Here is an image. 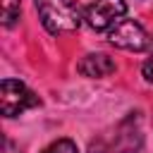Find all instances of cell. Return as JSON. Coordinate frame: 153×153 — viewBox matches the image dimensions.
<instances>
[{
	"label": "cell",
	"mask_w": 153,
	"mask_h": 153,
	"mask_svg": "<svg viewBox=\"0 0 153 153\" xmlns=\"http://www.w3.org/2000/svg\"><path fill=\"white\" fill-rule=\"evenodd\" d=\"M143 143V134L139 127V117L129 115L122 120L112 134H105L98 143H93V153H139Z\"/></svg>",
	"instance_id": "2"
},
{
	"label": "cell",
	"mask_w": 153,
	"mask_h": 153,
	"mask_svg": "<svg viewBox=\"0 0 153 153\" xmlns=\"http://www.w3.org/2000/svg\"><path fill=\"white\" fill-rule=\"evenodd\" d=\"M41 24L50 33H69L81 24V10L74 0H36Z\"/></svg>",
	"instance_id": "1"
},
{
	"label": "cell",
	"mask_w": 153,
	"mask_h": 153,
	"mask_svg": "<svg viewBox=\"0 0 153 153\" xmlns=\"http://www.w3.org/2000/svg\"><path fill=\"white\" fill-rule=\"evenodd\" d=\"M124 14H127L124 0H93L84 12V22L93 31H110Z\"/></svg>",
	"instance_id": "5"
},
{
	"label": "cell",
	"mask_w": 153,
	"mask_h": 153,
	"mask_svg": "<svg viewBox=\"0 0 153 153\" xmlns=\"http://www.w3.org/2000/svg\"><path fill=\"white\" fill-rule=\"evenodd\" d=\"M43 153H79V151H76V146H74V141H69V139H57V141H53Z\"/></svg>",
	"instance_id": "8"
},
{
	"label": "cell",
	"mask_w": 153,
	"mask_h": 153,
	"mask_svg": "<svg viewBox=\"0 0 153 153\" xmlns=\"http://www.w3.org/2000/svg\"><path fill=\"white\" fill-rule=\"evenodd\" d=\"M108 41L120 48V50H129V53H143L148 48H153V36L134 19H120L110 31H108Z\"/></svg>",
	"instance_id": "3"
},
{
	"label": "cell",
	"mask_w": 153,
	"mask_h": 153,
	"mask_svg": "<svg viewBox=\"0 0 153 153\" xmlns=\"http://www.w3.org/2000/svg\"><path fill=\"white\" fill-rule=\"evenodd\" d=\"M141 72H143V76H146V81H151L153 84V55L143 62V67H141Z\"/></svg>",
	"instance_id": "9"
},
{
	"label": "cell",
	"mask_w": 153,
	"mask_h": 153,
	"mask_svg": "<svg viewBox=\"0 0 153 153\" xmlns=\"http://www.w3.org/2000/svg\"><path fill=\"white\" fill-rule=\"evenodd\" d=\"M41 100L17 79H2L0 84V110L5 117H17L29 108H36Z\"/></svg>",
	"instance_id": "4"
},
{
	"label": "cell",
	"mask_w": 153,
	"mask_h": 153,
	"mask_svg": "<svg viewBox=\"0 0 153 153\" xmlns=\"http://www.w3.org/2000/svg\"><path fill=\"white\" fill-rule=\"evenodd\" d=\"M19 0H2V24L12 26L19 19Z\"/></svg>",
	"instance_id": "7"
},
{
	"label": "cell",
	"mask_w": 153,
	"mask_h": 153,
	"mask_svg": "<svg viewBox=\"0 0 153 153\" xmlns=\"http://www.w3.org/2000/svg\"><path fill=\"white\" fill-rule=\"evenodd\" d=\"M115 69H117L115 60L108 57L105 53H88V55H84L81 62H79V72H81L84 76H91V79L108 76V74H112Z\"/></svg>",
	"instance_id": "6"
},
{
	"label": "cell",
	"mask_w": 153,
	"mask_h": 153,
	"mask_svg": "<svg viewBox=\"0 0 153 153\" xmlns=\"http://www.w3.org/2000/svg\"><path fill=\"white\" fill-rule=\"evenodd\" d=\"M5 153H19V148L14 146V141L10 136H5Z\"/></svg>",
	"instance_id": "10"
}]
</instances>
